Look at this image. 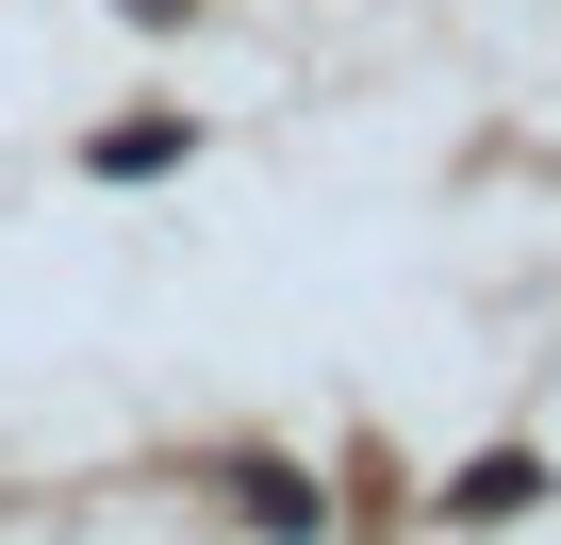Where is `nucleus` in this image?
Instances as JSON below:
<instances>
[{
	"instance_id": "1",
	"label": "nucleus",
	"mask_w": 561,
	"mask_h": 545,
	"mask_svg": "<svg viewBox=\"0 0 561 545\" xmlns=\"http://www.w3.org/2000/svg\"><path fill=\"white\" fill-rule=\"evenodd\" d=\"M231 512L264 545H331V479H298V463H231Z\"/></svg>"
},
{
	"instance_id": "2",
	"label": "nucleus",
	"mask_w": 561,
	"mask_h": 545,
	"mask_svg": "<svg viewBox=\"0 0 561 545\" xmlns=\"http://www.w3.org/2000/svg\"><path fill=\"white\" fill-rule=\"evenodd\" d=\"M528 496H545V463H528V446H479V463H462V479H446L430 512H446V529H512Z\"/></svg>"
},
{
	"instance_id": "3",
	"label": "nucleus",
	"mask_w": 561,
	"mask_h": 545,
	"mask_svg": "<svg viewBox=\"0 0 561 545\" xmlns=\"http://www.w3.org/2000/svg\"><path fill=\"white\" fill-rule=\"evenodd\" d=\"M182 149H198V133H182V116H116V133H100V149H83V166H100V182H165V166H182Z\"/></svg>"
},
{
	"instance_id": "4",
	"label": "nucleus",
	"mask_w": 561,
	"mask_h": 545,
	"mask_svg": "<svg viewBox=\"0 0 561 545\" xmlns=\"http://www.w3.org/2000/svg\"><path fill=\"white\" fill-rule=\"evenodd\" d=\"M116 18H182V0H116Z\"/></svg>"
}]
</instances>
